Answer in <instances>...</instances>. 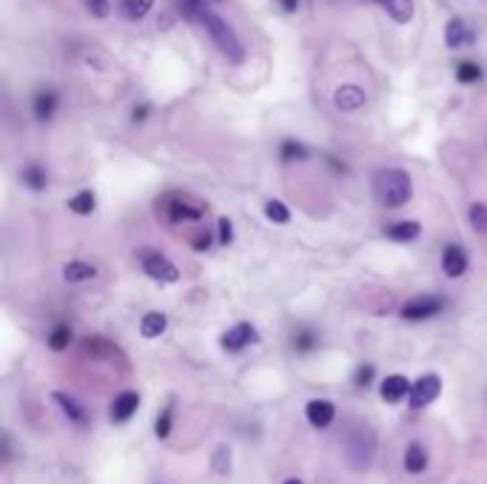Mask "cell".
Listing matches in <instances>:
<instances>
[{"mask_svg":"<svg viewBox=\"0 0 487 484\" xmlns=\"http://www.w3.org/2000/svg\"><path fill=\"white\" fill-rule=\"evenodd\" d=\"M200 26L206 29V34L211 37V43L217 46V51L229 60V63H234V66H240L245 63V43L243 37L237 34V29L223 17V14H217L211 6L200 14Z\"/></svg>","mask_w":487,"mask_h":484,"instance_id":"cell-1","label":"cell"},{"mask_svg":"<svg viewBox=\"0 0 487 484\" xmlns=\"http://www.w3.org/2000/svg\"><path fill=\"white\" fill-rule=\"evenodd\" d=\"M373 186V197L379 206L385 208H399L411 200L413 194V186H411V177L402 171V168H379L371 180Z\"/></svg>","mask_w":487,"mask_h":484,"instance_id":"cell-2","label":"cell"},{"mask_svg":"<svg viewBox=\"0 0 487 484\" xmlns=\"http://www.w3.org/2000/svg\"><path fill=\"white\" fill-rule=\"evenodd\" d=\"M166 214L171 223H189V220H203L206 217V206L194 203L191 197H180V194H171L166 200Z\"/></svg>","mask_w":487,"mask_h":484,"instance_id":"cell-3","label":"cell"},{"mask_svg":"<svg viewBox=\"0 0 487 484\" xmlns=\"http://www.w3.org/2000/svg\"><path fill=\"white\" fill-rule=\"evenodd\" d=\"M442 393V379L436 376V373H428V376H422L413 388H411V396H408V402H411V410H422V408H428L436 396Z\"/></svg>","mask_w":487,"mask_h":484,"instance_id":"cell-4","label":"cell"},{"mask_svg":"<svg viewBox=\"0 0 487 484\" xmlns=\"http://www.w3.org/2000/svg\"><path fill=\"white\" fill-rule=\"evenodd\" d=\"M442 308H445V302H442L439 296H416V299L405 302L399 313H402V319H408V322H422V319L436 316Z\"/></svg>","mask_w":487,"mask_h":484,"instance_id":"cell-5","label":"cell"},{"mask_svg":"<svg viewBox=\"0 0 487 484\" xmlns=\"http://www.w3.org/2000/svg\"><path fill=\"white\" fill-rule=\"evenodd\" d=\"M365 103H368V94H365V89L356 86V83H342V86L333 91V106H336L339 111H359Z\"/></svg>","mask_w":487,"mask_h":484,"instance_id":"cell-6","label":"cell"},{"mask_svg":"<svg viewBox=\"0 0 487 484\" xmlns=\"http://www.w3.org/2000/svg\"><path fill=\"white\" fill-rule=\"evenodd\" d=\"M143 268L151 279H160V282H177L180 279V271L174 262H169L163 253H146L143 256Z\"/></svg>","mask_w":487,"mask_h":484,"instance_id":"cell-7","label":"cell"},{"mask_svg":"<svg viewBox=\"0 0 487 484\" xmlns=\"http://www.w3.org/2000/svg\"><path fill=\"white\" fill-rule=\"evenodd\" d=\"M473 29L468 26V20H462V17H451L448 23H445V46L448 49H462V46H468V43H473Z\"/></svg>","mask_w":487,"mask_h":484,"instance_id":"cell-8","label":"cell"},{"mask_svg":"<svg viewBox=\"0 0 487 484\" xmlns=\"http://www.w3.org/2000/svg\"><path fill=\"white\" fill-rule=\"evenodd\" d=\"M305 416H308V422H311L313 428H328V425L333 422V416H336V408H333V402H328V399H313V402H308Z\"/></svg>","mask_w":487,"mask_h":484,"instance_id":"cell-9","label":"cell"},{"mask_svg":"<svg viewBox=\"0 0 487 484\" xmlns=\"http://www.w3.org/2000/svg\"><path fill=\"white\" fill-rule=\"evenodd\" d=\"M251 342H256V331H253L251 322L234 325V328L223 336V348H226V351H243L245 345H251Z\"/></svg>","mask_w":487,"mask_h":484,"instance_id":"cell-10","label":"cell"},{"mask_svg":"<svg viewBox=\"0 0 487 484\" xmlns=\"http://www.w3.org/2000/svg\"><path fill=\"white\" fill-rule=\"evenodd\" d=\"M442 271L445 276H462L468 271V253L459 248V245H448L445 253H442Z\"/></svg>","mask_w":487,"mask_h":484,"instance_id":"cell-11","label":"cell"},{"mask_svg":"<svg viewBox=\"0 0 487 484\" xmlns=\"http://www.w3.org/2000/svg\"><path fill=\"white\" fill-rule=\"evenodd\" d=\"M57 94L51 91V89H43V91H37L34 94V103H31V109H34V117L40 120V123H49L51 117H54V111H57Z\"/></svg>","mask_w":487,"mask_h":484,"instance_id":"cell-12","label":"cell"},{"mask_svg":"<svg viewBox=\"0 0 487 484\" xmlns=\"http://www.w3.org/2000/svg\"><path fill=\"white\" fill-rule=\"evenodd\" d=\"M137 408H140V396H137L134 390H126V393H120V396L114 399V405H111V419H114V422H126V419H131V416L137 413Z\"/></svg>","mask_w":487,"mask_h":484,"instance_id":"cell-13","label":"cell"},{"mask_svg":"<svg viewBox=\"0 0 487 484\" xmlns=\"http://www.w3.org/2000/svg\"><path fill=\"white\" fill-rule=\"evenodd\" d=\"M379 6L388 11V17L393 20V23H399V26H408L411 20H413V11H416V6H413V0H379Z\"/></svg>","mask_w":487,"mask_h":484,"instance_id":"cell-14","label":"cell"},{"mask_svg":"<svg viewBox=\"0 0 487 484\" xmlns=\"http://www.w3.org/2000/svg\"><path fill=\"white\" fill-rule=\"evenodd\" d=\"M411 388H413V385H411L405 376L393 373V376H388V379L382 382V399H385V402H399V399L411 396Z\"/></svg>","mask_w":487,"mask_h":484,"instance_id":"cell-15","label":"cell"},{"mask_svg":"<svg viewBox=\"0 0 487 484\" xmlns=\"http://www.w3.org/2000/svg\"><path fill=\"white\" fill-rule=\"evenodd\" d=\"M151 9H154V0H120V14L131 23L143 20Z\"/></svg>","mask_w":487,"mask_h":484,"instance_id":"cell-16","label":"cell"},{"mask_svg":"<svg viewBox=\"0 0 487 484\" xmlns=\"http://www.w3.org/2000/svg\"><path fill=\"white\" fill-rule=\"evenodd\" d=\"M166 325H169V319H166L160 311H151V313H146V316H143V322H140V333H143L146 339H157V336L166 331Z\"/></svg>","mask_w":487,"mask_h":484,"instance_id":"cell-17","label":"cell"},{"mask_svg":"<svg viewBox=\"0 0 487 484\" xmlns=\"http://www.w3.org/2000/svg\"><path fill=\"white\" fill-rule=\"evenodd\" d=\"M91 276H97V268L89 265V262H69L63 268V279L66 282H83V279H91Z\"/></svg>","mask_w":487,"mask_h":484,"instance_id":"cell-18","label":"cell"},{"mask_svg":"<svg viewBox=\"0 0 487 484\" xmlns=\"http://www.w3.org/2000/svg\"><path fill=\"white\" fill-rule=\"evenodd\" d=\"M428 468V453H425V448L422 445H411L408 450H405V470L408 473H422Z\"/></svg>","mask_w":487,"mask_h":484,"instance_id":"cell-19","label":"cell"},{"mask_svg":"<svg viewBox=\"0 0 487 484\" xmlns=\"http://www.w3.org/2000/svg\"><path fill=\"white\" fill-rule=\"evenodd\" d=\"M385 234H388V240L411 242L422 234V226H419V223H396V226H391Z\"/></svg>","mask_w":487,"mask_h":484,"instance_id":"cell-20","label":"cell"},{"mask_svg":"<svg viewBox=\"0 0 487 484\" xmlns=\"http://www.w3.org/2000/svg\"><path fill=\"white\" fill-rule=\"evenodd\" d=\"M456 80L465 83V86H473L482 80V66L473 63V60H459L456 63Z\"/></svg>","mask_w":487,"mask_h":484,"instance_id":"cell-21","label":"cell"},{"mask_svg":"<svg viewBox=\"0 0 487 484\" xmlns=\"http://www.w3.org/2000/svg\"><path fill=\"white\" fill-rule=\"evenodd\" d=\"M20 177H23V183H26L31 191H40V188H46V171H43L37 163H29V166L20 171Z\"/></svg>","mask_w":487,"mask_h":484,"instance_id":"cell-22","label":"cell"},{"mask_svg":"<svg viewBox=\"0 0 487 484\" xmlns=\"http://www.w3.org/2000/svg\"><path fill=\"white\" fill-rule=\"evenodd\" d=\"M94 206H97V200H94V194L86 188V191H80V194H74L71 200H69V208L74 211V214H91L94 211Z\"/></svg>","mask_w":487,"mask_h":484,"instance_id":"cell-23","label":"cell"},{"mask_svg":"<svg viewBox=\"0 0 487 484\" xmlns=\"http://www.w3.org/2000/svg\"><path fill=\"white\" fill-rule=\"evenodd\" d=\"M279 154H282L285 163H293V160H308L311 151H308L302 143H296V140H285L282 148H279Z\"/></svg>","mask_w":487,"mask_h":484,"instance_id":"cell-24","label":"cell"},{"mask_svg":"<svg viewBox=\"0 0 487 484\" xmlns=\"http://www.w3.org/2000/svg\"><path fill=\"white\" fill-rule=\"evenodd\" d=\"M265 217H268L271 223H276V226H285V223L291 220V211L285 208V203H279V200H268V203H265Z\"/></svg>","mask_w":487,"mask_h":484,"instance_id":"cell-25","label":"cell"},{"mask_svg":"<svg viewBox=\"0 0 487 484\" xmlns=\"http://www.w3.org/2000/svg\"><path fill=\"white\" fill-rule=\"evenodd\" d=\"M211 468H214V473H220V476H229V470H231V450H229V445H220V448H217Z\"/></svg>","mask_w":487,"mask_h":484,"instance_id":"cell-26","label":"cell"},{"mask_svg":"<svg viewBox=\"0 0 487 484\" xmlns=\"http://www.w3.org/2000/svg\"><path fill=\"white\" fill-rule=\"evenodd\" d=\"M54 402L66 410V416H69V419H74V422H80V419H83V408H80L71 396H66V393H54Z\"/></svg>","mask_w":487,"mask_h":484,"instance_id":"cell-27","label":"cell"},{"mask_svg":"<svg viewBox=\"0 0 487 484\" xmlns=\"http://www.w3.org/2000/svg\"><path fill=\"white\" fill-rule=\"evenodd\" d=\"M83 3L94 20H106L111 14V0H83Z\"/></svg>","mask_w":487,"mask_h":484,"instance_id":"cell-28","label":"cell"},{"mask_svg":"<svg viewBox=\"0 0 487 484\" xmlns=\"http://www.w3.org/2000/svg\"><path fill=\"white\" fill-rule=\"evenodd\" d=\"M69 342H71V331H69L66 325L54 328V331H51V336H49V345H51V351H63Z\"/></svg>","mask_w":487,"mask_h":484,"instance_id":"cell-29","label":"cell"},{"mask_svg":"<svg viewBox=\"0 0 487 484\" xmlns=\"http://www.w3.org/2000/svg\"><path fill=\"white\" fill-rule=\"evenodd\" d=\"M471 226L476 231H487V206H482V203L471 206Z\"/></svg>","mask_w":487,"mask_h":484,"instance_id":"cell-30","label":"cell"},{"mask_svg":"<svg viewBox=\"0 0 487 484\" xmlns=\"http://www.w3.org/2000/svg\"><path fill=\"white\" fill-rule=\"evenodd\" d=\"M371 379H373V368H371V365H359L356 373H353V385H356V388H368Z\"/></svg>","mask_w":487,"mask_h":484,"instance_id":"cell-31","label":"cell"},{"mask_svg":"<svg viewBox=\"0 0 487 484\" xmlns=\"http://www.w3.org/2000/svg\"><path fill=\"white\" fill-rule=\"evenodd\" d=\"M169 430H171V410H163L160 419H157V436L169 439Z\"/></svg>","mask_w":487,"mask_h":484,"instance_id":"cell-32","label":"cell"},{"mask_svg":"<svg viewBox=\"0 0 487 484\" xmlns=\"http://www.w3.org/2000/svg\"><path fill=\"white\" fill-rule=\"evenodd\" d=\"M313 345V333L311 331H299L296 336H293V348H299V351H308Z\"/></svg>","mask_w":487,"mask_h":484,"instance_id":"cell-33","label":"cell"},{"mask_svg":"<svg viewBox=\"0 0 487 484\" xmlns=\"http://www.w3.org/2000/svg\"><path fill=\"white\" fill-rule=\"evenodd\" d=\"M234 237V231H231V223H229V217H220V242L223 245H229Z\"/></svg>","mask_w":487,"mask_h":484,"instance_id":"cell-34","label":"cell"},{"mask_svg":"<svg viewBox=\"0 0 487 484\" xmlns=\"http://www.w3.org/2000/svg\"><path fill=\"white\" fill-rule=\"evenodd\" d=\"M191 245H194V251H206V248L211 245V234H209V231H200V234L191 240Z\"/></svg>","mask_w":487,"mask_h":484,"instance_id":"cell-35","label":"cell"},{"mask_svg":"<svg viewBox=\"0 0 487 484\" xmlns=\"http://www.w3.org/2000/svg\"><path fill=\"white\" fill-rule=\"evenodd\" d=\"M149 111H151V109H149V103H140V106H137V109L131 111V117H134V123H143V120L149 117Z\"/></svg>","mask_w":487,"mask_h":484,"instance_id":"cell-36","label":"cell"},{"mask_svg":"<svg viewBox=\"0 0 487 484\" xmlns=\"http://www.w3.org/2000/svg\"><path fill=\"white\" fill-rule=\"evenodd\" d=\"M279 3L285 11H296V6H299V0H279Z\"/></svg>","mask_w":487,"mask_h":484,"instance_id":"cell-37","label":"cell"},{"mask_svg":"<svg viewBox=\"0 0 487 484\" xmlns=\"http://www.w3.org/2000/svg\"><path fill=\"white\" fill-rule=\"evenodd\" d=\"M282 484H302V482H299V479H285Z\"/></svg>","mask_w":487,"mask_h":484,"instance_id":"cell-38","label":"cell"},{"mask_svg":"<svg viewBox=\"0 0 487 484\" xmlns=\"http://www.w3.org/2000/svg\"><path fill=\"white\" fill-rule=\"evenodd\" d=\"M376 3H379V0H376Z\"/></svg>","mask_w":487,"mask_h":484,"instance_id":"cell-39","label":"cell"}]
</instances>
